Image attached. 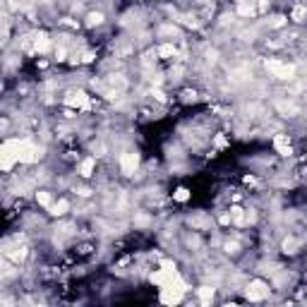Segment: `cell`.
I'll list each match as a JSON object with an SVG mask.
<instances>
[{"label": "cell", "instance_id": "6da1fadb", "mask_svg": "<svg viewBox=\"0 0 307 307\" xmlns=\"http://www.w3.org/2000/svg\"><path fill=\"white\" fill-rule=\"evenodd\" d=\"M269 293H271V288H269L267 281H262V278H252V281L247 283V290H245L247 300H252V303H262V300H267Z\"/></svg>", "mask_w": 307, "mask_h": 307}, {"label": "cell", "instance_id": "7a4b0ae2", "mask_svg": "<svg viewBox=\"0 0 307 307\" xmlns=\"http://www.w3.org/2000/svg\"><path fill=\"white\" fill-rule=\"evenodd\" d=\"M65 106L77 108V111H86V108L91 106V96H89L84 89H72V91H68V96H65Z\"/></svg>", "mask_w": 307, "mask_h": 307}, {"label": "cell", "instance_id": "3957f363", "mask_svg": "<svg viewBox=\"0 0 307 307\" xmlns=\"http://www.w3.org/2000/svg\"><path fill=\"white\" fill-rule=\"evenodd\" d=\"M118 166H120V173H122V175H135V173H137V168H139V154H137V152L120 154Z\"/></svg>", "mask_w": 307, "mask_h": 307}, {"label": "cell", "instance_id": "277c9868", "mask_svg": "<svg viewBox=\"0 0 307 307\" xmlns=\"http://www.w3.org/2000/svg\"><path fill=\"white\" fill-rule=\"evenodd\" d=\"M267 70H271L278 79H293L295 77V68L288 65V63H281V60H269Z\"/></svg>", "mask_w": 307, "mask_h": 307}, {"label": "cell", "instance_id": "5b68a950", "mask_svg": "<svg viewBox=\"0 0 307 307\" xmlns=\"http://www.w3.org/2000/svg\"><path fill=\"white\" fill-rule=\"evenodd\" d=\"M51 48H55V43L51 41L48 34H43V32H36L34 36H32V51L38 53V55H46Z\"/></svg>", "mask_w": 307, "mask_h": 307}, {"label": "cell", "instance_id": "8992f818", "mask_svg": "<svg viewBox=\"0 0 307 307\" xmlns=\"http://www.w3.org/2000/svg\"><path fill=\"white\" fill-rule=\"evenodd\" d=\"M94 171H96V156H86V158H82V161L77 163L79 178H91Z\"/></svg>", "mask_w": 307, "mask_h": 307}, {"label": "cell", "instance_id": "52a82bcc", "mask_svg": "<svg viewBox=\"0 0 307 307\" xmlns=\"http://www.w3.org/2000/svg\"><path fill=\"white\" fill-rule=\"evenodd\" d=\"M68 211H70V202H68V199H63V197H60V199H55V202L48 206V214H51L53 219H63Z\"/></svg>", "mask_w": 307, "mask_h": 307}, {"label": "cell", "instance_id": "ba28073f", "mask_svg": "<svg viewBox=\"0 0 307 307\" xmlns=\"http://www.w3.org/2000/svg\"><path fill=\"white\" fill-rule=\"evenodd\" d=\"M273 149L281 154V156H290V154H293V147H290L288 135H276V137H273Z\"/></svg>", "mask_w": 307, "mask_h": 307}, {"label": "cell", "instance_id": "9c48e42d", "mask_svg": "<svg viewBox=\"0 0 307 307\" xmlns=\"http://www.w3.org/2000/svg\"><path fill=\"white\" fill-rule=\"evenodd\" d=\"M214 293H216V290H214L211 286H199V288H197V295H199V300H202L204 305L214 300Z\"/></svg>", "mask_w": 307, "mask_h": 307}, {"label": "cell", "instance_id": "30bf717a", "mask_svg": "<svg viewBox=\"0 0 307 307\" xmlns=\"http://www.w3.org/2000/svg\"><path fill=\"white\" fill-rule=\"evenodd\" d=\"M36 202L41 204V206H43V209H48V206L55 202V197H53V194H51L48 190H38V192H36Z\"/></svg>", "mask_w": 307, "mask_h": 307}, {"label": "cell", "instance_id": "8fae6325", "mask_svg": "<svg viewBox=\"0 0 307 307\" xmlns=\"http://www.w3.org/2000/svg\"><path fill=\"white\" fill-rule=\"evenodd\" d=\"M84 24L91 27V29H94V27H101V24H103V12H89Z\"/></svg>", "mask_w": 307, "mask_h": 307}, {"label": "cell", "instance_id": "7c38bea8", "mask_svg": "<svg viewBox=\"0 0 307 307\" xmlns=\"http://www.w3.org/2000/svg\"><path fill=\"white\" fill-rule=\"evenodd\" d=\"M158 58H163V60H168V58H173L175 55V46L173 43H163V46H158Z\"/></svg>", "mask_w": 307, "mask_h": 307}, {"label": "cell", "instance_id": "4fadbf2b", "mask_svg": "<svg viewBox=\"0 0 307 307\" xmlns=\"http://www.w3.org/2000/svg\"><path fill=\"white\" fill-rule=\"evenodd\" d=\"M305 17H307V7H293V12H290V19L293 22H305Z\"/></svg>", "mask_w": 307, "mask_h": 307}, {"label": "cell", "instance_id": "5bb4252c", "mask_svg": "<svg viewBox=\"0 0 307 307\" xmlns=\"http://www.w3.org/2000/svg\"><path fill=\"white\" fill-rule=\"evenodd\" d=\"M173 199L180 202V204H185V202L190 199V190H188V188H178V190L173 192Z\"/></svg>", "mask_w": 307, "mask_h": 307}]
</instances>
